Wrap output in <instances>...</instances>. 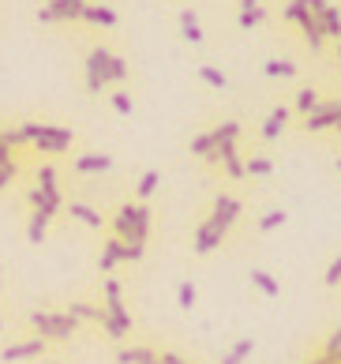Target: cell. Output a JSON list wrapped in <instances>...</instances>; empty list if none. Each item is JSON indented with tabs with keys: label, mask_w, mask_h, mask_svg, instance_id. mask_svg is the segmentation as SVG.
Instances as JSON below:
<instances>
[{
	"label": "cell",
	"mask_w": 341,
	"mask_h": 364,
	"mask_svg": "<svg viewBox=\"0 0 341 364\" xmlns=\"http://www.w3.org/2000/svg\"><path fill=\"white\" fill-rule=\"evenodd\" d=\"M19 132H23V139L34 143L42 154H64V151H72V143H75V132L60 128V124H23Z\"/></svg>",
	"instance_id": "obj_1"
},
{
	"label": "cell",
	"mask_w": 341,
	"mask_h": 364,
	"mask_svg": "<svg viewBox=\"0 0 341 364\" xmlns=\"http://www.w3.org/2000/svg\"><path fill=\"white\" fill-rule=\"evenodd\" d=\"M45 353V338H26V342H11L0 349V360H38Z\"/></svg>",
	"instance_id": "obj_7"
},
{
	"label": "cell",
	"mask_w": 341,
	"mask_h": 364,
	"mask_svg": "<svg viewBox=\"0 0 341 364\" xmlns=\"http://www.w3.org/2000/svg\"><path fill=\"white\" fill-rule=\"evenodd\" d=\"M124 75H128V64L120 60V57H113V83H120Z\"/></svg>",
	"instance_id": "obj_27"
},
{
	"label": "cell",
	"mask_w": 341,
	"mask_h": 364,
	"mask_svg": "<svg viewBox=\"0 0 341 364\" xmlns=\"http://www.w3.org/2000/svg\"><path fill=\"white\" fill-rule=\"evenodd\" d=\"M326 4H330V0H308V11H311V16H323Z\"/></svg>",
	"instance_id": "obj_28"
},
{
	"label": "cell",
	"mask_w": 341,
	"mask_h": 364,
	"mask_svg": "<svg viewBox=\"0 0 341 364\" xmlns=\"http://www.w3.org/2000/svg\"><path fill=\"white\" fill-rule=\"evenodd\" d=\"M337 57H341V42H337Z\"/></svg>",
	"instance_id": "obj_32"
},
{
	"label": "cell",
	"mask_w": 341,
	"mask_h": 364,
	"mask_svg": "<svg viewBox=\"0 0 341 364\" xmlns=\"http://www.w3.org/2000/svg\"><path fill=\"white\" fill-rule=\"evenodd\" d=\"M64 210L72 214L75 222H83V225H90V229H102V214L94 210L90 203H64Z\"/></svg>",
	"instance_id": "obj_13"
},
{
	"label": "cell",
	"mask_w": 341,
	"mask_h": 364,
	"mask_svg": "<svg viewBox=\"0 0 341 364\" xmlns=\"http://www.w3.org/2000/svg\"><path fill=\"white\" fill-rule=\"evenodd\" d=\"M158 181H161V177H158V173H146V177L139 181V199H146L150 192H154V188H158Z\"/></svg>",
	"instance_id": "obj_22"
},
{
	"label": "cell",
	"mask_w": 341,
	"mask_h": 364,
	"mask_svg": "<svg viewBox=\"0 0 341 364\" xmlns=\"http://www.w3.org/2000/svg\"><path fill=\"white\" fill-rule=\"evenodd\" d=\"M113 169V158L109 154H83L75 158V173H109Z\"/></svg>",
	"instance_id": "obj_12"
},
{
	"label": "cell",
	"mask_w": 341,
	"mask_h": 364,
	"mask_svg": "<svg viewBox=\"0 0 341 364\" xmlns=\"http://www.w3.org/2000/svg\"><path fill=\"white\" fill-rule=\"evenodd\" d=\"M87 0H49L38 8V23H79Z\"/></svg>",
	"instance_id": "obj_6"
},
{
	"label": "cell",
	"mask_w": 341,
	"mask_h": 364,
	"mask_svg": "<svg viewBox=\"0 0 341 364\" xmlns=\"http://www.w3.org/2000/svg\"><path fill=\"white\" fill-rule=\"evenodd\" d=\"M16 173H19V161H16V146L8 143V136L0 132V192L16 181Z\"/></svg>",
	"instance_id": "obj_8"
},
{
	"label": "cell",
	"mask_w": 341,
	"mask_h": 364,
	"mask_svg": "<svg viewBox=\"0 0 341 364\" xmlns=\"http://www.w3.org/2000/svg\"><path fill=\"white\" fill-rule=\"evenodd\" d=\"M67 312H72L75 319H94V323H102V316H105V308H94V304H72V308H67Z\"/></svg>",
	"instance_id": "obj_20"
},
{
	"label": "cell",
	"mask_w": 341,
	"mask_h": 364,
	"mask_svg": "<svg viewBox=\"0 0 341 364\" xmlns=\"http://www.w3.org/2000/svg\"><path fill=\"white\" fill-rule=\"evenodd\" d=\"M222 233H225V229L217 225V222H207V225H202L199 233H195V252H210L217 240H222Z\"/></svg>",
	"instance_id": "obj_15"
},
{
	"label": "cell",
	"mask_w": 341,
	"mask_h": 364,
	"mask_svg": "<svg viewBox=\"0 0 341 364\" xmlns=\"http://www.w3.org/2000/svg\"><path fill=\"white\" fill-rule=\"evenodd\" d=\"M120 364H154V353H146V349H120Z\"/></svg>",
	"instance_id": "obj_21"
},
{
	"label": "cell",
	"mask_w": 341,
	"mask_h": 364,
	"mask_svg": "<svg viewBox=\"0 0 341 364\" xmlns=\"http://www.w3.org/2000/svg\"><path fill=\"white\" fill-rule=\"evenodd\" d=\"M117 263H124V240H120V237H109L105 245H102V259H98V267L109 274Z\"/></svg>",
	"instance_id": "obj_9"
},
{
	"label": "cell",
	"mask_w": 341,
	"mask_h": 364,
	"mask_svg": "<svg viewBox=\"0 0 341 364\" xmlns=\"http://www.w3.org/2000/svg\"><path fill=\"white\" fill-rule=\"evenodd\" d=\"M113 105H117V113H131V98H128L124 90H120V94H113Z\"/></svg>",
	"instance_id": "obj_25"
},
{
	"label": "cell",
	"mask_w": 341,
	"mask_h": 364,
	"mask_svg": "<svg viewBox=\"0 0 341 364\" xmlns=\"http://www.w3.org/2000/svg\"><path fill=\"white\" fill-rule=\"evenodd\" d=\"M195 301V293H192V286H180V304H192Z\"/></svg>",
	"instance_id": "obj_29"
},
{
	"label": "cell",
	"mask_w": 341,
	"mask_h": 364,
	"mask_svg": "<svg viewBox=\"0 0 341 364\" xmlns=\"http://www.w3.org/2000/svg\"><path fill=\"white\" fill-rule=\"evenodd\" d=\"M79 19L90 23V26H117V11L105 8V4H83V16Z\"/></svg>",
	"instance_id": "obj_10"
},
{
	"label": "cell",
	"mask_w": 341,
	"mask_h": 364,
	"mask_svg": "<svg viewBox=\"0 0 341 364\" xmlns=\"http://www.w3.org/2000/svg\"><path fill=\"white\" fill-rule=\"evenodd\" d=\"M117 237L124 240V245H135V248H143L146 245V229H150V210L146 207H135V203H124L117 210Z\"/></svg>",
	"instance_id": "obj_2"
},
{
	"label": "cell",
	"mask_w": 341,
	"mask_h": 364,
	"mask_svg": "<svg viewBox=\"0 0 341 364\" xmlns=\"http://www.w3.org/2000/svg\"><path fill=\"white\" fill-rule=\"evenodd\" d=\"M319 26H323L326 38H337V42H341V8L337 4H326V11L319 16Z\"/></svg>",
	"instance_id": "obj_14"
},
{
	"label": "cell",
	"mask_w": 341,
	"mask_h": 364,
	"mask_svg": "<svg viewBox=\"0 0 341 364\" xmlns=\"http://www.w3.org/2000/svg\"><path fill=\"white\" fill-rule=\"evenodd\" d=\"M102 331L113 334V338H124L131 331V319L124 312V293H120L117 278H105V316H102Z\"/></svg>",
	"instance_id": "obj_3"
},
{
	"label": "cell",
	"mask_w": 341,
	"mask_h": 364,
	"mask_svg": "<svg viewBox=\"0 0 341 364\" xmlns=\"http://www.w3.org/2000/svg\"><path fill=\"white\" fill-rule=\"evenodd\" d=\"M31 327L38 331V338L45 342H67L79 327V319L72 312H31Z\"/></svg>",
	"instance_id": "obj_4"
},
{
	"label": "cell",
	"mask_w": 341,
	"mask_h": 364,
	"mask_svg": "<svg viewBox=\"0 0 341 364\" xmlns=\"http://www.w3.org/2000/svg\"><path fill=\"white\" fill-rule=\"evenodd\" d=\"M266 19V8L263 4H255V8H240V26L244 31H251L255 23H263Z\"/></svg>",
	"instance_id": "obj_19"
},
{
	"label": "cell",
	"mask_w": 341,
	"mask_h": 364,
	"mask_svg": "<svg viewBox=\"0 0 341 364\" xmlns=\"http://www.w3.org/2000/svg\"><path fill=\"white\" fill-rule=\"evenodd\" d=\"M192 151H195V154H210V151H214V139H210V136H199V139L192 143Z\"/></svg>",
	"instance_id": "obj_24"
},
{
	"label": "cell",
	"mask_w": 341,
	"mask_h": 364,
	"mask_svg": "<svg viewBox=\"0 0 341 364\" xmlns=\"http://www.w3.org/2000/svg\"><path fill=\"white\" fill-rule=\"evenodd\" d=\"M49 364H57V360H49Z\"/></svg>",
	"instance_id": "obj_33"
},
{
	"label": "cell",
	"mask_w": 341,
	"mask_h": 364,
	"mask_svg": "<svg viewBox=\"0 0 341 364\" xmlns=\"http://www.w3.org/2000/svg\"><path fill=\"white\" fill-rule=\"evenodd\" d=\"M259 4V0H240V8H255Z\"/></svg>",
	"instance_id": "obj_30"
},
{
	"label": "cell",
	"mask_w": 341,
	"mask_h": 364,
	"mask_svg": "<svg viewBox=\"0 0 341 364\" xmlns=\"http://www.w3.org/2000/svg\"><path fill=\"white\" fill-rule=\"evenodd\" d=\"M266 72H270V75H293V64L274 60V64H266Z\"/></svg>",
	"instance_id": "obj_26"
},
{
	"label": "cell",
	"mask_w": 341,
	"mask_h": 364,
	"mask_svg": "<svg viewBox=\"0 0 341 364\" xmlns=\"http://www.w3.org/2000/svg\"><path fill=\"white\" fill-rule=\"evenodd\" d=\"M113 57L117 53H109V49H90L87 53V90L90 94H102V87L113 83Z\"/></svg>",
	"instance_id": "obj_5"
},
{
	"label": "cell",
	"mask_w": 341,
	"mask_h": 364,
	"mask_svg": "<svg viewBox=\"0 0 341 364\" xmlns=\"http://www.w3.org/2000/svg\"><path fill=\"white\" fill-rule=\"evenodd\" d=\"M199 75H202V79H207V83H210V87H222V83H225V75H222V72H217V68H199Z\"/></svg>",
	"instance_id": "obj_23"
},
{
	"label": "cell",
	"mask_w": 341,
	"mask_h": 364,
	"mask_svg": "<svg viewBox=\"0 0 341 364\" xmlns=\"http://www.w3.org/2000/svg\"><path fill=\"white\" fill-rule=\"evenodd\" d=\"M0 274H4V267H0ZM0 331H4V316H0Z\"/></svg>",
	"instance_id": "obj_31"
},
{
	"label": "cell",
	"mask_w": 341,
	"mask_h": 364,
	"mask_svg": "<svg viewBox=\"0 0 341 364\" xmlns=\"http://www.w3.org/2000/svg\"><path fill=\"white\" fill-rule=\"evenodd\" d=\"M180 31H184V38H188L192 46L202 42V26H199V19H195V11H192V8H184V11H180Z\"/></svg>",
	"instance_id": "obj_16"
},
{
	"label": "cell",
	"mask_w": 341,
	"mask_h": 364,
	"mask_svg": "<svg viewBox=\"0 0 341 364\" xmlns=\"http://www.w3.org/2000/svg\"><path fill=\"white\" fill-rule=\"evenodd\" d=\"M237 218V203H233V199H217V210H214V222L217 225H229V222H233Z\"/></svg>",
	"instance_id": "obj_18"
},
{
	"label": "cell",
	"mask_w": 341,
	"mask_h": 364,
	"mask_svg": "<svg viewBox=\"0 0 341 364\" xmlns=\"http://www.w3.org/2000/svg\"><path fill=\"white\" fill-rule=\"evenodd\" d=\"M49 214L45 210H31V222H26V240H31V245H42L45 240V233H49Z\"/></svg>",
	"instance_id": "obj_11"
},
{
	"label": "cell",
	"mask_w": 341,
	"mask_h": 364,
	"mask_svg": "<svg viewBox=\"0 0 341 364\" xmlns=\"http://www.w3.org/2000/svg\"><path fill=\"white\" fill-rule=\"evenodd\" d=\"M304 16H311V11H308V0H289V4L281 8V19H285V23H300Z\"/></svg>",
	"instance_id": "obj_17"
}]
</instances>
